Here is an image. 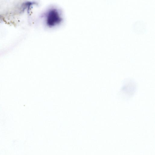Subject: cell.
Masks as SVG:
<instances>
[{
	"instance_id": "6da1fadb",
	"label": "cell",
	"mask_w": 155,
	"mask_h": 155,
	"mask_svg": "<svg viewBox=\"0 0 155 155\" xmlns=\"http://www.w3.org/2000/svg\"><path fill=\"white\" fill-rule=\"evenodd\" d=\"M46 15L47 23L50 26L55 25L61 21L60 14L56 9H51Z\"/></svg>"
},
{
	"instance_id": "7a4b0ae2",
	"label": "cell",
	"mask_w": 155,
	"mask_h": 155,
	"mask_svg": "<svg viewBox=\"0 0 155 155\" xmlns=\"http://www.w3.org/2000/svg\"><path fill=\"white\" fill-rule=\"evenodd\" d=\"M133 31L136 33H142L145 31L146 29L145 24L141 20H138L134 22L132 25Z\"/></svg>"
}]
</instances>
